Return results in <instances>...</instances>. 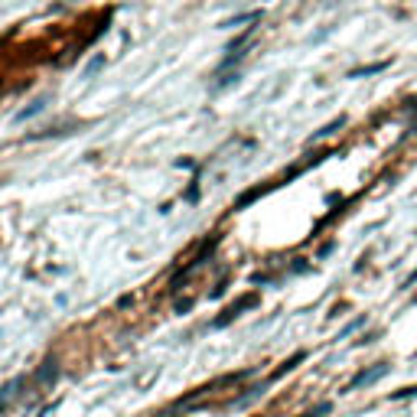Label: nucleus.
Returning a JSON list of instances; mask_svg holds the SVG:
<instances>
[{"mask_svg":"<svg viewBox=\"0 0 417 417\" xmlns=\"http://www.w3.org/2000/svg\"><path fill=\"white\" fill-rule=\"evenodd\" d=\"M52 378H56V362H46V365H42V371H39V381L46 385V381H52Z\"/></svg>","mask_w":417,"mask_h":417,"instance_id":"nucleus-3","label":"nucleus"},{"mask_svg":"<svg viewBox=\"0 0 417 417\" xmlns=\"http://www.w3.org/2000/svg\"><path fill=\"white\" fill-rule=\"evenodd\" d=\"M385 365H375V368H368V371H362V375L359 378H352V385L349 388H362V385H368V381H375V378H381V375H385Z\"/></svg>","mask_w":417,"mask_h":417,"instance_id":"nucleus-1","label":"nucleus"},{"mask_svg":"<svg viewBox=\"0 0 417 417\" xmlns=\"http://www.w3.org/2000/svg\"><path fill=\"white\" fill-rule=\"evenodd\" d=\"M42 108H46V98H36V101H33V104H30V108H23L20 114H16V118H13V121H16V124H23L26 118H33V114H39Z\"/></svg>","mask_w":417,"mask_h":417,"instance_id":"nucleus-2","label":"nucleus"}]
</instances>
